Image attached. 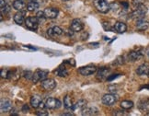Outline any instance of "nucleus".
I'll list each match as a JSON object with an SVG mask.
<instances>
[{"label":"nucleus","instance_id":"f257e3e1","mask_svg":"<svg viewBox=\"0 0 149 116\" xmlns=\"http://www.w3.org/2000/svg\"><path fill=\"white\" fill-rule=\"evenodd\" d=\"M94 6L97 10L100 11V13H108L111 8V5L109 4L106 0H94Z\"/></svg>","mask_w":149,"mask_h":116},{"label":"nucleus","instance_id":"f03ea898","mask_svg":"<svg viewBox=\"0 0 149 116\" xmlns=\"http://www.w3.org/2000/svg\"><path fill=\"white\" fill-rule=\"evenodd\" d=\"M147 12V8L146 6L141 5L139 7H137L133 12L130 14V18L131 19H135V20H139L143 19L145 17V15Z\"/></svg>","mask_w":149,"mask_h":116},{"label":"nucleus","instance_id":"7ed1b4c3","mask_svg":"<svg viewBox=\"0 0 149 116\" xmlns=\"http://www.w3.org/2000/svg\"><path fill=\"white\" fill-rule=\"evenodd\" d=\"M39 20L37 17H29L25 20V25L26 27L31 31H36L39 26Z\"/></svg>","mask_w":149,"mask_h":116},{"label":"nucleus","instance_id":"20e7f679","mask_svg":"<svg viewBox=\"0 0 149 116\" xmlns=\"http://www.w3.org/2000/svg\"><path fill=\"white\" fill-rule=\"evenodd\" d=\"M118 101V97L113 93L105 94L102 97V103L106 106H111Z\"/></svg>","mask_w":149,"mask_h":116},{"label":"nucleus","instance_id":"39448f33","mask_svg":"<svg viewBox=\"0 0 149 116\" xmlns=\"http://www.w3.org/2000/svg\"><path fill=\"white\" fill-rule=\"evenodd\" d=\"M49 74L48 70H42V69H38L35 71V73H33V78L32 80L34 83L38 82V81H42L44 79H46L47 75Z\"/></svg>","mask_w":149,"mask_h":116},{"label":"nucleus","instance_id":"423d86ee","mask_svg":"<svg viewBox=\"0 0 149 116\" xmlns=\"http://www.w3.org/2000/svg\"><path fill=\"white\" fill-rule=\"evenodd\" d=\"M61 101L54 98H49L45 102V107L48 109H58L61 107Z\"/></svg>","mask_w":149,"mask_h":116},{"label":"nucleus","instance_id":"0eeeda50","mask_svg":"<svg viewBox=\"0 0 149 116\" xmlns=\"http://www.w3.org/2000/svg\"><path fill=\"white\" fill-rule=\"evenodd\" d=\"M56 86V82L54 81V79L53 78H46L42 81V89L50 91V90H53Z\"/></svg>","mask_w":149,"mask_h":116},{"label":"nucleus","instance_id":"6e6552de","mask_svg":"<svg viewBox=\"0 0 149 116\" xmlns=\"http://www.w3.org/2000/svg\"><path fill=\"white\" fill-rule=\"evenodd\" d=\"M97 71V67L94 66H83L78 69V72L82 75V76H90Z\"/></svg>","mask_w":149,"mask_h":116},{"label":"nucleus","instance_id":"1a4fd4ad","mask_svg":"<svg viewBox=\"0 0 149 116\" xmlns=\"http://www.w3.org/2000/svg\"><path fill=\"white\" fill-rule=\"evenodd\" d=\"M84 25H83V22L78 20V19H74L72 20L71 22V29L74 32H79L83 30Z\"/></svg>","mask_w":149,"mask_h":116},{"label":"nucleus","instance_id":"9d476101","mask_svg":"<svg viewBox=\"0 0 149 116\" xmlns=\"http://www.w3.org/2000/svg\"><path fill=\"white\" fill-rule=\"evenodd\" d=\"M44 14L46 19H55L59 14V11L55 8H47L44 9Z\"/></svg>","mask_w":149,"mask_h":116},{"label":"nucleus","instance_id":"9b49d317","mask_svg":"<svg viewBox=\"0 0 149 116\" xmlns=\"http://www.w3.org/2000/svg\"><path fill=\"white\" fill-rule=\"evenodd\" d=\"M11 108H12V102H11L8 99H2L1 103H0V110L1 113H7L9 112Z\"/></svg>","mask_w":149,"mask_h":116},{"label":"nucleus","instance_id":"f8f14e48","mask_svg":"<svg viewBox=\"0 0 149 116\" xmlns=\"http://www.w3.org/2000/svg\"><path fill=\"white\" fill-rule=\"evenodd\" d=\"M109 73H110V69L103 66L98 71V73H97V78L99 80H104V79L108 78V77L110 76Z\"/></svg>","mask_w":149,"mask_h":116},{"label":"nucleus","instance_id":"ddd939ff","mask_svg":"<svg viewBox=\"0 0 149 116\" xmlns=\"http://www.w3.org/2000/svg\"><path fill=\"white\" fill-rule=\"evenodd\" d=\"M136 73L139 76H148L149 77V65L148 64H143L136 69Z\"/></svg>","mask_w":149,"mask_h":116},{"label":"nucleus","instance_id":"4468645a","mask_svg":"<svg viewBox=\"0 0 149 116\" xmlns=\"http://www.w3.org/2000/svg\"><path fill=\"white\" fill-rule=\"evenodd\" d=\"M47 34L51 37H55V36H60L63 34V30L58 27V26H54L53 28H50L48 29L47 31Z\"/></svg>","mask_w":149,"mask_h":116},{"label":"nucleus","instance_id":"2eb2a0df","mask_svg":"<svg viewBox=\"0 0 149 116\" xmlns=\"http://www.w3.org/2000/svg\"><path fill=\"white\" fill-rule=\"evenodd\" d=\"M136 28L137 30L139 31H146L148 29L149 27V22L146 20H144V18L143 19H139L136 20Z\"/></svg>","mask_w":149,"mask_h":116},{"label":"nucleus","instance_id":"dca6fc26","mask_svg":"<svg viewBox=\"0 0 149 116\" xmlns=\"http://www.w3.org/2000/svg\"><path fill=\"white\" fill-rule=\"evenodd\" d=\"M25 12L24 11H19V12H17L14 16V21L17 23L18 25H21L23 24L25 22Z\"/></svg>","mask_w":149,"mask_h":116},{"label":"nucleus","instance_id":"f3484780","mask_svg":"<svg viewBox=\"0 0 149 116\" xmlns=\"http://www.w3.org/2000/svg\"><path fill=\"white\" fill-rule=\"evenodd\" d=\"M113 30H114V31H116L118 33H123V32L126 31V30H127V26H126L125 23L118 21V22L115 23V24H114Z\"/></svg>","mask_w":149,"mask_h":116},{"label":"nucleus","instance_id":"a211bd4d","mask_svg":"<svg viewBox=\"0 0 149 116\" xmlns=\"http://www.w3.org/2000/svg\"><path fill=\"white\" fill-rule=\"evenodd\" d=\"M143 55H144V54H143L142 52H139V51H133V52H131V53L129 54L128 58H129V60H130V61H132V62H135V61L140 60L141 58L143 57Z\"/></svg>","mask_w":149,"mask_h":116},{"label":"nucleus","instance_id":"6ab92c4d","mask_svg":"<svg viewBox=\"0 0 149 116\" xmlns=\"http://www.w3.org/2000/svg\"><path fill=\"white\" fill-rule=\"evenodd\" d=\"M87 106V101L85 100H80L76 104H74L72 110L73 111H83V110Z\"/></svg>","mask_w":149,"mask_h":116},{"label":"nucleus","instance_id":"aec40b11","mask_svg":"<svg viewBox=\"0 0 149 116\" xmlns=\"http://www.w3.org/2000/svg\"><path fill=\"white\" fill-rule=\"evenodd\" d=\"M13 8L18 11H23L26 8V3L23 0H15L13 3Z\"/></svg>","mask_w":149,"mask_h":116},{"label":"nucleus","instance_id":"412c9836","mask_svg":"<svg viewBox=\"0 0 149 116\" xmlns=\"http://www.w3.org/2000/svg\"><path fill=\"white\" fill-rule=\"evenodd\" d=\"M42 102V98L40 97L39 95H33L31 98V104L33 108H39L40 104Z\"/></svg>","mask_w":149,"mask_h":116},{"label":"nucleus","instance_id":"4be33fe9","mask_svg":"<svg viewBox=\"0 0 149 116\" xmlns=\"http://www.w3.org/2000/svg\"><path fill=\"white\" fill-rule=\"evenodd\" d=\"M99 113V110L96 107H90V108H85L82 111V115H96Z\"/></svg>","mask_w":149,"mask_h":116},{"label":"nucleus","instance_id":"5701e85b","mask_svg":"<svg viewBox=\"0 0 149 116\" xmlns=\"http://www.w3.org/2000/svg\"><path fill=\"white\" fill-rule=\"evenodd\" d=\"M138 108L142 112H146V113L149 112V100H145V101H140Z\"/></svg>","mask_w":149,"mask_h":116},{"label":"nucleus","instance_id":"b1692460","mask_svg":"<svg viewBox=\"0 0 149 116\" xmlns=\"http://www.w3.org/2000/svg\"><path fill=\"white\" fill-rule=\"evenodd\" d=\"M55 74L58 77H66L68 75V71L65 69V66H59L57 68V70H55Z\"/></svg>","mask_w":149,"mask_h":116},{"label":"nucleus","instance_id":"393cba45","mask_svg":"<svg viewBox=\"0 0 149 116\" xmlns=\"http://www.w3.org/2000/svg\"><path fill=\"white\" fill-rule=\"evenodd\" d=\"M37 8H39V4L36 1H31L27 5V9L29 11H31V12H32V11H35Z\"/></svg>","mask_w":149,"mask_h":116},{"label":"nucleus","instance_id":"a878e982","mask_svg":"<svg viewBox=\"0 0 149 116\" xmlns=\"http://www.w3.org/2000/svg\"><path fill=\"white\" fill-rule=\"evenodd\" d=\"M121 107L124 110H129L134 107V102L131 101H123L121 102Z\"/></svg>","mask_w":149,"mask_h":116},{"label":"nucleus","instance_id":"bb28decb","mask_svg":"<svg viewBox=\"0 0 149 116\" xmlns=\"http://www.w3.org/2000/svg\"><path fill=\"white\" fill-rule=\"evenodd\" d=\"M74 104L72 103V100H71V98L66 95L64 99V106L66 108V109H72Z\"/></svg>","mask_w":149,"mask_h":116},{"label":"nucleus","instance_id":"cd10ccee","mask_svg":"<svg viewBox=\"0 0 149 116\" xmlns=\"http://www.w3.org/2000/svg\"><path fill=\"white\" fill-rule=\"evenodd\" d=\"M36 17H37V19L39 20L40 22L44 21V20L46 19V17H45V14H44V11H39V12L36 14Z\"/></svg>","mask_w":149,"mask_h":116},{"label":"nucleus","instance_id":"c85d7f7f","mask_svg":"<svg viewBox=\"0 0 149 116\" xmlns=\"http://www.w3.org/2000/svg\"><path fill=\"white\" fill-rule=\"evenodd\" d=\"M23 77L27 79H31L33 78V73L31 71H24Z\"/></svg>","mask_w":149,"mask_h":116},{"label":"nucleus","instance_id":"c756f323","mask_svg":"<svg viewBox=\"0 0 149 116\" xmlns=\"http://www.w3.org/2000/svg\"><path fill=\"white\" fill-rule=\"evenodd\" d=\"M144 2H145V0H134L133 5L134 6L135 8H137V7H139V6H141V5H144Z\"/></svg>","mask_w":149,"mask_h":116},{"label":"nucleus","instance_id":"7c9ffc66","mask_svg":"<svg viewBox=\"0 0 149 116\" xmlns=\"http://www.w3.org/2000/svg\"><path fill=\"white\" fill-rule=\"evenodd\" d=\"M10 6L9 5H6V7L3 8V9H1V14L2 15H4V14H7V13H8L9 12V11H10Z\"/></svg>","mask_w":149,"mask_h":116},{"label":"nucleus","instance_id":"2f4dec72","mask_svg":"<svg viewBox=\"0 0 149 116\" xmlns=\"http://www.w3.org/2000/svg\"><path fill=\"white\" fill-rule=\"evenodd\" d=\"M8 75H9V72L7 69H2L1 70V77L3 78H8Z\"/></svg>","mask_w":149,"mask_h":116},{"label":"nucleus","instance_id":"473e14b6","mask_svg":"<svg viewBox=\"0 0 149 116\" xmlns=\"http://www.w3.org/2000/svg\"><path fill=\"white\" fill-rule=\"evenodd\" d=\"M36 114L39 115V116H47L48 115V113L45 111V110H41V111H38L36 112Z\"/></svg>","mask_w":149,"mask_h":116},{"label":"nucleus","instance_id":"72a5a7b5","mask_svg":"<svg viewBox=\"0 0 149 116\" xmlns=\"http://www.w3.org/2000/svg\"><path fill=\"white\" fill-rule=\"evenodd\" d=\"M6 5H7V3H6L5 0H0V10L3 9L6 7Z\"/></svg>","mask_w":149,"mask_h":116},{"label":"nucleus","instance_id":"f704fd0d","mask_svg":"<svg viewBox=\"0 0 149 116\" xmlns=\"http://www.w3.org/2000/svg\"><path fill=\"white\" fill-rule=\"evenodd\" d=\"M65 63H67V64H69V65H72L73 66H76V62H74V59H68L67 61H65Z\"/></svg>","mask_w":149,"mask_h":116},{"label":"nucleus","instance_id":"c9c22d12","mask_svg":"<svg viewBox=\"0 0 149 116\" xmlns=\"http://www.w3.org/2000/svg\"><path fill=\"white\" fill-rule=\"evenodd\" d=\"M120 76V74H116V75H113V76H111V77H109L107 79L109 80V81H111L112 79H114V78H118Z\"/></svg>","mask_w":149,"mask_h":116},{"label":"nucleus","instance_id":"e433bc0d","mask_svg":"<svg viewBox=\"0 0 149 116\" xmlns=\"http://www.w3.org/2000/svg\"><path fill=\"white\" fill-rule=\"evenodd\" d=\"M29 111V106L28 105H24L23 108H22V112L23 113H27Z\"/></svg>","mask_w":149,"mask_h":116},{"label":"nucleus","instance_id":"4c0bfd02","mask_svg":"<svg viewBox=\"0 0 149 116\" xmlns=\"http://www.w3.org/2000/svg\"><path fill=\"white\" fill-rule=\"evenodd\" d=\"M117 113H114V114L115 115H123L124 113H123V112H121V111H116Z\"/></svg>","mask_w":149,"mask_h":116},{"label":"nucleus","instance_id":"58836bf2","mask_svg":"<svg viewBox=\"0 0 149 116\" xmlns=\"http://www.w3.org/2000/svg\"><path fill=\"white\" fill-rule=\"evenodd\" d=\"M63 115H74V113H64Z\"/></svg>","mask_w":149,"mask_h":116},{"label":"nucleus","instance_id":"ea45409f","mask_svg":"<svg viewBox=\"0 0 149 116\" xmlns=\"http://www.w3.org/2000/svg\"><path fill=\"white\" fill-rule=\"evenodd\" d=\"M146 55H148V57H149V48L147 49V51H146Z\"/></svg>","mask_w":149,"mask_h":116},{"label":"nucleus","instance_id":"a19ab883","mask_svg":"<svg viewBox=\"0 0 149 116\" xmlns=\"http://www.w3.org/2000/svg\"><path fill=\"white\" fill-rule=\"evenodd\" d=\"M62 1H68V0H62Z\"/></svg>","mask_w":149,"mask_h":116},{"label":"nucleus","instance_id":"79ce46f5","mask_svg":"<svg viewBox=\"0 0 149 116\" xmlns=\"http://www.w3.org/2000/svg\"><path fill=\"white\" fill-rule=\"evenodd\" d=\"M31 1H34V0H31Z\"/></svg>","mask_w":149,"mask_h":116}]
</instances>
